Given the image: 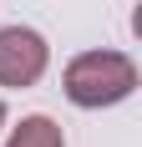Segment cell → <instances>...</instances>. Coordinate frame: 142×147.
I'll return each mask as SVG.
<instances>
[{"mask_svg":"<svg viewBox=\"0 0 142 147\" xmlns=\"http://www.w3.org/2000/svg\"><path fill=\"white\" fill-rule=\"evenodd\" d=\"M61 91L86 112L117 107L137 91V61L127 51H81V56H71L66 76H61Z\"/></svg>","mask_w":142,"mask_h":147,"instance_id":"cell-1","label":"cell"},{"mask_svg":"<svg viewBox=\"0 0 142 147\" xmlns=\"http://www.w3.org/2000/svg\"><path fill=\"white\" fill-rule=\"evenodd\" d=\"M51 66V46L30 26H5L0 30V86H36Z\"/></svg>","mask_w":142,"mask_h":147,"instance_id":"cell-2","label":"cell"},{"mask_svg":"<svg viewBox=\"0 0 142 147\" xmlns=\"http://www.w3.org/2000/svg\"><path fill=\"white\" fill-rule=\"evenodd\" d=\"M5 147H66V137L51 117H20V127H10Z\"/></svg>","mask_w":142,"mask_h":147,"instance_id":"cell-3","label":"cell"},{"mask_svg":"<svg viewBox=\"0 0 142 147\" xmlns=\"http://www.w3.org/2000/svg\"><path fill=\"white\" fill-rule=\"evenodd\" d=\"M0 127H5V102H0Z\"/></svg>","mask_w":142,"mask_h":147,"instance_id":"cell-4","label":"cell"}]
</instances>
